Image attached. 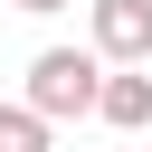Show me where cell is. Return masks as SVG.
Segmentation results:
<instances>
[{
  "mask_svg": "<svg viewBox=\"0 0 152 152\" xmlns=\"http://www.w3.org/2000/svg\"><path fill=\"white\" fill-rule=\"evenodd\" d=\"M10 10H28V19H57V10H76V0H10Z\"/></svg>",
  "mask_w": 152,
  "mask_h": 152,
  "instance_id": "cell-5",
  "label": "cell"
},
{
  "mask_svg": "<svg viewBox=\"0 0 152 152\" xmlns=\"http://www.w3.org/2000/svg\"><path fill=\"white\" fill-rule=\"evenodd\" d=\"M28 114H48V124H66V114H95L104 104V57L95 48H38L28 57V95H19Z\"/></svg>",
  "mask_w": 152,
  "mask_h": 152,
  "instance_id": "cell-1",
  "label": "cell"
},
{
  "mask_svg": "<svg viewBox=\"0 0 152 152\" xmlns=\"http://www.w3.org/2000/svg\"><path fill=\"white\" fill-rule=\"evenodd\" d=\"M95 57L104 66H152V0H95Z\"/></svg>",
  "mask_w": 152,
  "mask_h": 152,
  "instance_id": "cell-2",
  "label": "cell"
},
{
  "mask_svg": "<svg viewBox=\"0 0 152 152\" xmlns=\"http://www.w3.org/2000/svg\"><path fill=\"white\" fill-rule=\"evenodd\" d=\"M0 152H48V114H28V104H0Z\"/></svg>",
  "mask_w": 152,
  "mask_h": 152,
  "instance_id": "cell-4",
  "label": "cell"
},
{
  "mask_svg": "<svg viewBox=\"0 0 152 152\" xmlns=\"http://www.w3.org/2000/svg\"><path fill=\"white\" fill-rule=\"evenodd\" d=\"M114 133H142L152 124V66H124V76H104V104H95Z\"/></svg>",
  "mask_w": 152,
  "mask_h": 152,
  "instance_id": "cell-3",
  "label": "cell"
}]
</instances>
